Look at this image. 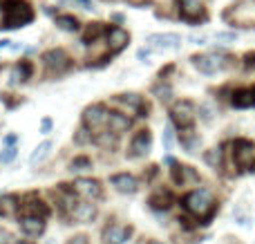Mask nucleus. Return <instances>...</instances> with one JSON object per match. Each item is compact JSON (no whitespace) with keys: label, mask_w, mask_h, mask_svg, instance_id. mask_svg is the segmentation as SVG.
Wrapping results in <instances>:
<instances>
[{"label":"nucleus","mask_w":255,"mask_h":244,"mask_svg":"<svg viewBox=\"0 0 255 244\" xmlns=\"http://www.w3.org/2000/svg\"><path fill=\"white\" fill-rule=\"evenodd\" d=\"M184 206L188 209V213L195 215V218L206 220V218H211V213L215 211V200H213L211 191H206V188H197V191H193V193L186 195Z\"/></svg>","instance_id":"nucleus-1"},{"label":"nucleus","mask_w":255,"mask_h":244,"mask_svg":"<svg viewBox=\"0 0 255 244\" xmlns=\"http://www.w3.org/2000/svg\"><path fill=\"white\" fill-rule=\"evenodd\" d=\"M31 18H34V11L27 2H22V0H7L4 2V27H22L31 22Z\"/></svg>","instance_id":"nucleus-2"},{"label":"nucleus","mask_w":255,"mask_h":244,"mask_svg":"<svg viewBox=\"0 0 255 244\" xmlns=\"http://www.w3.org/2000/svg\"><path fill=\"white\" fill-rule=\"evenodd\" d=\"M108 115L110 112L106 110L103 106H90L88 110L83 112V125L90 130H99L108 125Z\"/></svg>","instance_id":"nucleus-3"},{"label":"nucleus","mask_w":255,"mask_h":244,"mask_svg":"<svg viewBox=\"0 0 255 244\" xmlns=\"http://www.w3.org/2000/svg\"><path fill=\"white\" fill-rule=\"evenodd\" d=\"M235 164L240 168L255 170V146L249 141H238L235 143Z\"/></svg>","instance_id":"nucleus-4"},{"label":"nucleus","mask_w":255,"mask_h":244,"mask_svg":"<svg viewBox=\"0 0 255 244\" xmlns=\"http://www.w3.org/2000/svg\"><path fill=\"white\" fill-rule=\"evenodd\" d=\"M193 65L204 74H215L217 70L226 65V56H217V54H206V56H193Z\"/></svg>","instance_id":"nucleus-5"},{"label":"nucleus","mask_w":255,"mask_h":244,"mask_svg":"<svg viewBox=\"0 0 255 244\" xmlns=\"http://www.w3.org/2000/svg\"><path fill=\"white\" fill-rule=\"evenodd\" d=\"M43 61L47 65V70L56 72V74H61V72H65L70 67V58H67V54L63 49H49V52H45Z\"/></svg>","instance_id":"nucleus-6"},{"label":"nucleus","mask_w":255,"mask_h":244,"mask_svg":"<svg viewBox=\"0 0 255 244\" xmlns=\"http://www.w3.org/2000/svg\"><path fill=\"white\" fill-rule=\"evenodd\" d=\"M172 119L181 125V128H188L195 121V106L190 101H181L172 108Z\"/></svg>","instance_id":"nucleus-7"},{"label":"nucleus","mask_w":255,"mask_h":244,"mask_svg":"<svg viewBox=\"0 0 255 244\" xmlns=\"http://www.w3.org/2000/svg\"><path fill=\"white\" fill-rule=\"evenodd\" d=\"M72 191H74L76 195L85 197V200H97V197H101V186H99V182H94V179H76Z\"/></svg>","instance_id":"nucleus-8"},{"label":"nucleus","mask_w":255,"mask_h":244,"mask_svg":"<svg viewBox=\"0 0 255 244\" xmlns=\"http://www.w3.org/2000/svg\"><path fill=\"white\" fill-rule=\"evenodd\" d=\"M179 11L186 22H197L199 18H204V4L202 0H181Z\"/></svg>","instance_id":"nucleus-9"},{"label":"nucleus","mask_w":255,"mask_h":244,"mask_svg":"<svg viewBox=\"0 0 255 244\" xmlns=\"http://www.w3.org/2000/svg\"><path fill=\"white\" fill-rule=\"evenodd\" d=\"M145 40H148V43L152 45V47L175 49V47H179L181 36H177V34H150Z\"/></svg>","instance_id":"nucleus-10"},{"label":"nucleus","mask_w":255,"mask_h":244,"mask_svg":"<svg viewBox=\"0 0 255 244\" xmlns=\"http://www.w3.org/2000/svg\"><path fill=\"white\" fill-rule=\"evenodd\" d=\"M110 182H112V186H115L117 191H121V193H136V188H139L136 179L132 177V175H128V173L112 175Z\"/></svg>","instance_id":"nucleus-11"},{"label":"nucleus","mask_w":255,"mask_h":244,"mask_svg":"<svg viewBox=\"0 0 255 244\" xmlns=\"http://www.w3.org/2000/svg\"><path fill=\"white\" fill-rule=\"evenodd\" d=\"M20 229H22V233H27V236H38V233H43L45 222H43V218H38V215H22Z\"/></svg>","instance_id":"nucleus-12"},{"label":"nucleus","mask_w":255,"mask_h":244,"mask_svg":"<svg viewBox=\"0 0 255 244\" xmlns=\"http://www.w3.org/2000/svg\"><path fill=\"white\" fill-rule=\"evenodd\" d=\"M150 141H152V137H150V132H148V130H141V132L136 134L134 139H132V146H130L132 155H134V157L145 155V152L150 150Z\"/></svg>","instance_id":"nucleus-13"},{"label":"nucleus","mask_w":255,"mask_h":244,"mask_svg":"<svg viewBox=\"0 0 255 244\" xmlns=\"http://www.w3.org/2000/svg\"><path fill=\"white\" fill-rule=\"evenodd\" d=\"M108 38H110L112 52H119V49H124L126 45H128L130 36H128V31H126V29H121V27H112V29L108 31Z\"/></svg>","instance_id":"nucleus-14"},{"label":"nucleus","mask_w":255,"mask_h":244,"mask_svg":"<svg viewBox=\"0 0 255 244\" xmlns=\"http://www.w3.org/2000/svg\"><path fill=\"white\" fill-rule=\"evenodd\" d=\"M106 244H124L130 238V229L128 227H112L106 231Z\"/></svg>","instance_id":"nucleus-15"},{"label":"nucleus","mask_w":255,"mask_h":244,"mask_svg":"<svg viewBox=\"0 0 255 244\" xmlns=\"http://www.w3.org/2000/svg\"><path fill=\"white\" fill-rule=\"evenodd\" d=\"M108 128H110V132H124V130L130 128V119L124 115H117V112H110L108 115Z\"/></svg>","instance_id":"nucleus-16"},{"label":"nucleus","mask_w":255,"mask_h":244,"mask_svg":"<svg viewBox=\"0 0 255 244\" xmlns=\"http://www.w3.org/2000/svg\"><path fill=\"white\" fill-rule=\"evenodd\" d=\"M72 215H74L76 222H92L94 215H97V209H94V204H79L74 206Z\"/></svg>","instance_id":"nucleus-17"},{"label":"nucleus","mask_w":255,"mask_h":244,"mask_svg":"<svg viewBox=\"0 0 255 244\" xmlns=\"http://www.w3.org/2000/svg\"><path fill=\"white\" fill-rule=\"evenodd\" d=\"M255 103V94L251 90H240L233 94V106L235 108H251Z\"/></svg>","instance_id":"nucleus-18"},{"label":"nucleus","mask_w":255,"mask_h":244,"mask_svg":"<svg viewBox=\"0 0 255 244\" xmlns=\"http://www.w3.org/2000/svg\"><path fill=\"white\" fill-rule=\"evenodd\" d=\"M117 103H124L126 108H132V110H136V112L143 110V99H141L139 94H121V97L117 99Z\"/></svg>","instance_id":"nucleus-19"},{"label":"nucleus","mask_w":255,"mask_h":244,"mask_svg":"<svg viewBox=\"0 0 255 244\" xmlns=\"http://www.w3.org/2000/svg\"><path fill=\"white\" fill-rule=\"evenodd\" d=\"M16 202L18 200H16V197H11V195L2 197V200H0V215H2V218H9V215L16 213V209H18Z\"/></svg>","instance_id":"nucleus-20"},{"label":"nucleus","mask_w":255,"mask_h":244,"mask_svg":"<svg viewBox=\"0 0 255 244\" xmlns=\"http://www.w3.org/2000/svg\"><path fill=\"white\" fill-rule=\"evenodd\" d=\"M49 150H52V141H43L34 152H31L29 161H31V164H38V161H43L45 157L49 155Z\"/></svg>","instance_id":"nucleus-21"},{"label":"nucleus","mask_w":255,"mask_h":244,"mask_svg":"<svg viewBox=\"0 0 255 244\" xmlns=\"http://www.w3.org/2000/svg\"><path fill=\"white\" fill-rule=\"evenodd\" d=\"M101 34H103V25H101V22H94V25H88L83 40H85V43H90V40H97Z\"/></svg>","instance_id":"nucleus-22"},{"label":"nucleus","mask_w":255,"mask_h":244,"mask_svg":"<svg viewBox=\"0 0 255 244\" xmlns=\"http://www.w3.org/2000/svg\"><path fill=\"white\" fill-rule=\"evenodd\" d=\"M56 25L61 27V29H65V31H74L76 27H79V22H76V18H72V16H58Z\"/></svg>","instance_id":"nucleus-23"},{"label":"nucleus","mask_w":255,"mask_h":244,"mask_svg":"<svg viewBox=\"0 0 255 244\" xmlns=\"http://www.w3.org/2000/svg\"><path fill=\"white\" fill-rule=\"evenodd\" d=\"M172 143H175V128H172V123H166V128H163V148L170 150Z\"/></svg>","instance_id":"nucleus-24"},{"label":"nucleus","mask_w":255,"mask_h":244,"mask_svg":"<svg viewBox=\"0 0 255 244\" xmlns=\"http://www.w3.org/2000/svg\"><path fill=\"white\" fill-rule=\"evenodd\" d=\"M29 72H31L29 63H22V65H18L16 70H13V81H25L27 76H29Z\"/></svg>","instance_id":"nucleus-25"},{"label":"nucleus","mask_w":255,"mask_h":244,"mask_svg":"<svg viewBox=\"0 0 255 244\" xmlns=\"http://www.w3.org/2000/svg\"><path fill=\"white\" fill-rule=\"evenodd\" d=\"M90 166H92V164H90L88 157H79V159L72 161V168L70 170H85V168H90Z\"/></svg>","instance_id":"nucleus-26"},{"label":"nucleus","mask_w":255,"mask_h":244,"mask_svg":"<svg viewBox=\"0 0 255 244\" xmlns=\"http://www.w3.org/2000/svg\"><path fill=\"white\" fill-rule=\"evenodd\" d=\"M13 157H16V148H13V146L4 148V152H0V161H2V164H9Z\"/></svg>","instance_id":"nucleus-27"},{"label":"nucleus","mask_w":255,"mask_h":244,"mask_svg":"<svg viewBox=\"0 0 255 244\" xmlns=\"http://www.w3.org/2000/svg\"><path fill=\"white\" fill-rule=\"evenodd\" d=\"M217 40H235L238 38V34L235 31H220V34H215Z\"/></svg>","instance_id":"nucleus-28"},{"label":"nucleus","mask_w":255,"mask_h":244,"mask_svg":"<svg viewBox=\"0 0 255 244\" xmlns=\"http://www.w3.org/2000/svg\"><path fill=\"white\" fill-rule=\"evenodd\" d=\"M67 244H90V240H88L85 236H74Z\"/></svg>","instance_id":"nucleus-29"},{"label":"nucleus","mask_w":255,"mask_h":244,"mask_svg":"<svg viewBox=\"0 0 255 244\" xmlns=\"http://www.w3.org/2000/svg\"><path fill=\"white\" fill-rule=\"evenodd\" d=\"M190 43H195V45H204V43H206V36H204V34H199V36H190Z\"/></svg>","instance_id":"nucleus-30"},{"label":"nucleus","mask_w":255,"mask_h":244,"mask_svg":"<svg viewBox=\"0 0 255 244\" xmlns=\"http://www.w3.org/2000/svg\"><path fill=\"white\" fill-rule=\"evenodd\" d=\"M97 141L101 143V146H110V143H115V137H108L106 134V137H97Z\"/></svg>","instance_id":"nucleus-31"},{"label":"nucleus","mask_w":255,"mask_h":244,"mask_svg":"<svg viewBox=\"0 0 255 244\" xmlns=\"http://www.w3.org/2000/svg\"><path fill=\"white\" fill-rule=\"evenodd\" d=\"M206 159L208 161H211V164H220V152H208V155H206Z\"/></svg>","instance_id":"nucleus-32"},{"label":"nucleus","mask_w":255,"mask_h":244,"mask_svg":"<svg viewBox=\"0 0 255 244\" xmlns=\"http://www.w3.org/2000/svg\"><path fill=\"white\" fill-rule=\"evenodd\" d=\"M49 128H52V121H49V119H45L43 123H40V132H43V134H47V132H49Z\"/></svg>","instance_id":"nucleus-33"},{"label":"nucleus","mask_w":255,"mask_h":244,"mask_svg":"<svg viewBox=\"0 0 255 244\" xmlns=\"http://www.w3.org/2000/svg\"><path fill=\"white\" fill-rule=\"evenodd\" d=\"M76 4H81L83 9H94V4H92V0H74Z\"/></svg>","instance_id":"nucleus-34"},{"label":"nucleus","mask_w":255,"mask_h":244,"mask_svg":"<svg viewBox=\"0 0 255 244\" xmlns=\"http://www.w3.org/2000/svg\"><path fill=\"white\" fill-rule=\"evenodd\" d=\"M9 242V233L7 231H0V244H7Z\"/></svg>","instance_id":"nucleus-35"},{"label":"nucleus","mask_w":255,"mask_h":244,"mask_svg":"<svg viewBox=\"0 0 255 244\" xmlns=\"http://www.w3.org/2000/svg\"><path fill=\"white\" fill-rule=\"evenodd\" d=\"M148 54H150V49H139V52H136V56H139V58H148Z\"/></svg>","instance_id":"nucleus-36"},{"label":"nucleus","mask_w":255,"mask_h":244,"mask_svg":"<svg viewBox=\"0 0 255 244\" xmlns=\"http://www.w3.org/2000/svg\"><path fill=\"white\" fill-rule=\"evenodd\" d=\"M0 47H9V40H0Z\"/></svg>","instance_id":"nucleus-37"},{"label":"nucleus","mask_w":255,"mask_h":244,"mask_svg":"<svg viewBox=\"0 0 255 244\" xmlns=\"http://www.w3.org/2000/svg\"><path fill=\"white\" fill-rule=\"evenodd\" d=\"M18 244H31V242H25V240H20V242H18Z\"/></svg>","instance_id":"nucleus-38"},{"label":"nucleus","mask_w":255,"mask_h":244,"mask_svg":"<svg viewBox=\"0 0 255 244\" xmlns=\"http://www.w3.org/2000/svg\"><path fill=\"white\" fill-rule=\"evenodd\" d=\"M150 244H161V242H150Z\"/></svg>","instance_id":"nucleus-39"},{"label":"nucleus","mask_w":255,"mask_h":244,"mask_svg":"<svg viewBox=\"0 0 255 244\" xmlns=\"http://www.w3.org/2000/svg\"><path fill=\"white\" fill-rule=\"evenodd\" d=\"M47 244H54V242H47Z\"/></svg>","instance_id":"nucleus-40"}]
</instances>
